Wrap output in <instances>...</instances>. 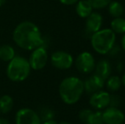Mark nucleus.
Returning a JSON list of instances; mask_svg holds the SVG:
<instances>
[{"label":"nucleus","mask_w":125,"mask_h":124,"mask_svg":"<svg viewBox=\"0 0 125 124\" xmlns=\"http://www.w3.org/2000/svg\"><path fill=\"white\" fill-rule=\"evenodd\" d=\"M93 112L92 110L90 109H83L79 112V119L83 122V123H88V120H89V116H90L91 113Z\"/></svg>","instance_id":"nucleus-23"},{"label":"nucleus","mask_w":125,"mask_h":124,"mask_svg":"<svg viewBox=\"0 0 125 124\" xmlns=\"http://www.w3.org/2000/svg\"><path fill=\"white\" fill-rule=\"evenodd\" d=\"M121 45H122V48L124 49V51L125 52V33L123 36L122 39H121Z\"/></svg>","instance_id":"nucleus-26"},{"label":"nucleus","mask_w":125,"mask_h":124,"mask_svg":"<svg viewBox=\"0 0 125 124\" xmlns=\"http://www.w3.org/2000/svg\"><path fill=\"white\" fill-rule=\"evenodd\" d=\"M5 2H6V0H0V7L3 6V5L5 3Z\"/></svg>","instance_id":"nucleus-30"},{"label":"nucleus","mask_w":125,"mask_h":124,"mask_svg":"<svg viewBox=\"0 0 125 124\" xmlns=\"http://www.w3.org/2000/svg\"><path fill=\"white\" fill-rule=\"evenodd\" d=\"M38 113L29 108H22L16 112L15 124H42Z\"/></svg>","instance_id":"nucleus-8"},{"label":"nucleus","mask_w":125,"mask_h":124,"mask_svg":"<svg viewBox=\"0 0 125 124\" xmlns=\"http://www.w3.org/2000/svg\"><path fill=\"white\" fill-rule=\"evenodd\" d=\"M108 11L109 14L112 15L113 18L117 17H121L124 14V6L121 3L117 1H111L110 3L108 4Z\"/></svg>","instance_id":"nucleus-18"},{"label":"nucleus","mask_w":125,"mask_h":124,"mask_svg":"<svg viewBox=\"0 0 125 124\" xmlns=\"http://www.w3.org/2000/svg\"><path fill=\"white\" fill-rule=\"evenodd\" d=\"M60 124H71L70 123H68V122H66V121H64V122H61Z\"/></svg>","instance_id":"nucleus-31"},{"label":"nucleus","mask_w":125,"mask_h":124,"mask_svg":"<svg viewBox=\"0 0 125 124\" xmlns=\"http://www.w3.org/2000/svg\"><path fill=\"white\" fill-rule=\"evenodd\" d=\"M62 4H65V5H73V4H75L77 3L79 0H59Z\"/></svg>","instance_id":"nucleus-25"},{"label":"nucleus","mask_w":125,"mask_h":124,"mask_svg":"<svg viewBox=\"0 0 125 124\" xmlns=\"http://www.w3.org/2000/svg\"><path fill=\"white\" fill-rule=\"evenodd\" d=\"M121 81H122V85H124L125 87V73L124 74V76H122V78H121Z\"/></svg>","instance_id":"nucleus-29"},{"label":"nucleus","mask_w":125,"mask_h":124,"mask_svg":"<svg viewBox=\"0 0 125 124\" xmlns=\"http://www.w3.org/2000/svg\"><path fill=\"white\" fill-rule=\"evenodd\" d=\"M102 23H103V18L101 15L97 12H92L86 18V31L91 36L93 33L100 30Z\"/></svg>","instance_id":"nucleus-12"},{"label":"nucleus","mask_w":125,"mask_h":124,"mask_svg":"<svg viewBox=\"0 0 125 124\" xmlns=\"http://www.w3.org/2000/svg\"><path fill=\"white\" fill-rule=\"evenodd\" d=\"M83 86L84 91H86L88 94H92L97 91L102 90L105 86V80L96 74H94L83 82Z\"/></svg>","instance_id":"nucleus-11"},{"label":"nucleus","mask_w":125,"mask_h":124,"mask_svg":"<svg viewBox=\"0 0 125 124\" xmlns=\"http://www.w3.org/2000/svg\"><path fill=\"white\" fill-rule=\"evenodd\" d=\"M15 52L12 46L4 44L0 47V60L5 62H10L15 58Z\"/></svg>","instance_id":"nucleus-16"},{"label":"nucleus","mask_w":125,"mask_h":124,"mask_svg":"<svg viewBox=\"0 0 125 124\" xmlns=\"http://www.w3.org/2000/svg\"><path fill=\"white\" fill-rule=\"evenodd\" d=\"M51 64L54 67L59 70H67L72 67L73 64V58L71 54L66 51L59 50L55 51L51 55Z\"/></svg>","instance_id":"nucleus-7"},{"label":"nucleus","mask_w":125,"mask_h":124,"mask_svg":"<svg viewBox=\"0 0 125 124\" xmlns=\"http://www.w3.org/2000/svg\"><path fill=\"white\" fill-rule=\"evenodd\" d=\"M83 92V82L77 76L66 77L59 86L60 97L67 105L76 104L81 99Z\"/></svg>","instance_id":"nucleus-2"},{"label":"nucleus","mask_w":125,"mask_h":124,"mask_svg":"<svg viewBox=\"0 0 125 124\" xmlns=\"http://www.w3.org/2000/svg\"><path fill=\"white\" fill-rule=\"evenodd\" d=\"M111 29L114 33L124 34L125 33V19L122 17L114 18L111 22Z\"/></svg>","instance_id":"nucleus-19"},{"label":"nucleus","mask_w":125,"mask_h":124,"mask_svg":"<svg viewBox=\"0 0 125 124\" xmlns=\"http://www.w3.org/2000/svg\"><path fill=\"white\" fill-rule=\"evenodd\" d=\"M94 70H95V74L105 81L111 76L112 66L108 60H100V61L97 62V64H95Z\"/></svg>","instance_id":"nucleus-13"},{"label":"nucleus","mask_w":125,"mask_h":124,"mask_svg":"<svg viewBox=\"0 0 125 124\" xmlns=\"http://www.w3.org/2000/svg\"><path fill=\"white\" fill-rule=\"evenodd\" d=\"M38 116H39L41 121L45 122V121H49V120H53V118L54 116V112L50 108L43 107L41 109Z\"/></svg>","instance_id":"nucleus-21"},{"label":"nucleus","mask_w":125,"mask_h":124,"mask_svg":"<svg viewBox=\"0 0 125 124\" xmlns=\"http://www.w3.org/2000/svg\"><path fill=\"white\" fill-rule=\"evenodd\" d=\"M14 99L11 96L5 94L0 97V112L8 113L13 109Z\"/></svg>","instance_id":"nucleus-17"},{"label":"nucleus","mask_w":125,"mask_h":124,"mask_svg":"<svg viewBox=\"0 0 125 124\" xmlns=\"http://www.w3.org/2000/svg\"><path fill=\"white\" fill-rule=\"evenodd\" d=\"M116 42V33L111 28L100 29L90 36L93 49L100 55H106L112 51Z\"/></svg>","instance_id":"nucleus-3"},{"label":"nucleus","mask_w":125,"mask_h":124,"mask_svg":"<svg viewBox=\"0 0 125 124\" xmlns=\"http://www.w3.org/2000/svg\"><path fill=\"white\" fill-rule=\"evenodd\" d=\"M102 117L105 124H123L125 121L124 113L117 107L105 108L102 111Z\"/></svg>","instance_id":"nucleus-10"},{"label":"nucleus","mask_w":125,"mask_h":124,"mask_svg":"<svg viewBox=\"0 0 125 124\" xmlns=\"http://www.w3.org/2000/svg\"><path fill=\"white\" fill-rule=\"evenodd\" d=\"M88 124H105L102 117V111H95L91 113L89 120H88Z\"/></svg>","instance_id":"nucleus-20"},{"label":"nucleus","mask_w":125,"mask_h":124,"mask_svg":"<svg viewBox=\"0 0 125 124\" xmlns=\"http://www.w3.org/2000/svg\"><path fill=\"white\" fill-rule=\"evenodd\" d=\"M13 39L17 46L25 50H33L44 43L38 27L31 21L19 24L14 30Z\"/></svg>","instance_id":"nucleus-1"},{"label":"nucleus","mask_w":125,"mask_h":124,"mask_svg":"<svg viewBox=\"0 0 125 124\" xmlns=\"http://www.w3.org/2000/svg\"><path fill=\"white\" fill-rule=\"evenodd\" d=\"M0 124H10V121L7 119H5V118H0Z\"/></svg>","instance_id":"nucleus-27"},{"label":"nucleus","mask_w":125,"mask_h":124,"mask_svg":"<svg viewBox=\"0 0 125 124\" xmlns=\"http://www.w3.org/2000/svg\"><path fill=\"white\" fill-rule=\"evenodd\" d=\"M111 94L106 91L100 90L92 94L89 99V105L96 111L105 110L110 105Z\"/></svg>","instance_id":"nucleus-9"},{"label":"nucleus","mask_w":125,"mask_h":124,"mask_svg":"<svg viewBox=\"0 0 125 124\" xmlns=\"http://www.w3.org/2000/svg\"><path fill=\"white\" fill-rule=\"evenodd\" d=\"M43 124H58V123L55 121H54V120H49V121L43 122Z\"/></svg>","instance_id":"nucleus-28"},{"label":"nucleus","mask_w":125,"mask_h":124,"mask_svg":"<svg viewBox=\"0 0 125 124\" xmlns=\"http://www.w3.org/2000/svg\"><path fill=\"white\" fill-rule=\"evenodd\" d=\"M88 1L89 2L93 9L100 10V9H104L108 6L111 0H88Z\"/></svg>","instance_id":"nucleus-22"},{"label":"nucleus","mask_w":125,"mask_h":124,"mask_svg":"<svg viewBox=\"0 0 125 124\" xmlns=\"http://www.w3.org/2000/svg\"><path fill=\"white\" fill-rule=\"evenodd\" d=\"M84 124H88V123H84Z\"/></svg>","instance_id":"nucleus-32"},{"label":"nucleus","mask_w":125,"mask_h":124,"mask_svg":"<svg viewBox=\"0 0 125 124\" xmlns=\"http://www.w3.org/2000/svg\"><path fill=\"white\" fill-rule=\"evenodd\" d=\"M76 12L81 18H87L93 12V8L88 0H79L76 5Z\"/></svg>","instance_id":"nucleus-14"},{"label":"nucleus","mask_w":125,"mask_h":124,"mask_svg":"<svg viewBox=\"0 0 125 124\" xmlns=\"http://www.w3.org/2000/svg\"><path fill=\"white\" fill-rule=\"evenodd\" d=\"M48 59L49 57L47 50L43 45L32 50L28 61L31 69L35 71H39L46 66Z\"/></svg>","instance_id":"nucleus-5"},{"label":"nucleus","mask_w":125,"mask_h":124,"mask_svg":"<svg viewBox=\"0 0 125 124\" xmlns=\"http://www.w3.org/2000/svg\"><path fill=\"white\" fill-rule=\"evenodd\" d=\"M31 66L27 59L21 56H15L7 66V76L13 82H22L29 76Z\"/></svg>","instance_id":"nucleus-4"},{"label":"nucleus","mask_w":125,"mask_h":124,"mask_svg":"<svg viewBox=\"0 0 125 124\" xmlns=\"http://www.w3.org/2000/svg\"><path fill=\"white\" fill-rule=\"evenodd\" d=\"M120 104V97L117 95H111L110 105L111 107H117Z\"/></svg>","instance_id":"nucleus-24"},{"label":"nucleus","mask_w":125,"mask_h":124,"mask_svg":"<svg viewBox=\"0 0 125 124\" xmlns=\"http://www.w3.org/2000/svg\"><path fill=\"white\" fill-rule=\"evenodd\" d=\"M95 60L92 54L89 52H82L77 55L76 59V67L83 74H89L94 70L95 67Z\"/></svg>","instance_id":"nucleus-6"},{"label":"nucleus","mask_w":125,"mask_h":124,"mask_svg":"<svg viewBox=\"0 0 125 124\" xmlns=\"http://www.w3.org/2000/svg\"><path fill=\"white\" fill-rule=\"evenodd\" d=\"M105 85L109 92L115 93L120 89L122 86V81L118 76H110L105 81Z\"/></svg>","instance_id":"nucleus-15"}]
</instances>
